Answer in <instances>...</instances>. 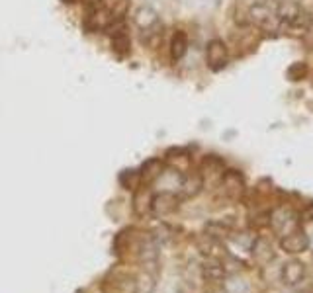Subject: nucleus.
<instances>
[{
    "instance_id": "nucleus-1",
    "label": "nucleus",
    "mask_w": 313,
    "mask_h": 293,
    "mask_svg": "<svg viewBox=\"0 0 313 293\" xmlns=\"http://www.w3.org/2000/svg\"><path fill=\"white\" fill-rule=\"evenodd\" d=\"M268 227L276 233V237H284L292 231L301 229V217L300 211L292 204H278L276 207L270 209L268 215Z\"/></svg>"
},
{
    "instance_id": "nucleus-2",
    "label": "nucleus",
    "mask_w": 313,
    "mask_h": 293,
    "mask_svg": "<svg viewBox=\"0 0 313 293\" xmlns=\"http://www.w3.org/2000/svg\"><path fill=\"white\" fill-rule=\"evenodd\" d=\"M249 20L250 26L268 31V34H280L282 31V22L276 14V8H272V6L252 2L249 8Z\"/></svg>"
},
{
    "instance_id": "nucleus-3",
    "label": "nucleus",
    "mask_w": 313,
    "mask_h": 293,
    "mask_svg": "<svg viewBox=\"0 0 313 293\" xmlns=\"http://www.w3.org/2000/svg\"><path fill=\"white\" fill-rule=\"evenodd\" d=\"M217 190L223 193L227 202H239L245 198L247 193V180L245 174L237 170V168H227L223 172V176L217 184Z\"/></svg>"
},
{
    "instance_id": "nucleus-4",
    "label": "nucleus",
    "mask_w": 313,
    "mask_h": 293,
    "mask_svg": "<svg viewBox=\"0 0 313 293\" xmlns=\"http://www.w3.org/2000/svg\"><path fill=\"white\" fill-rule=\"evenodd\" d=\"M278 246H280V250L282 252H286L290 256H298V254H303V252H307L309 250V246H311V239H309V235L301 229H296L288 233V235H284V237H280L278 239Z\"/></svg>"
},
{
    "instance_id": "nucleus-5",
    "label": "nucleus",
    "mask_w": 313,
    "mask_h": 293,
    "mask_svg": "<svg viewBox=\"0 0 313 293\" xmlns=\"http://www.w3.org/2000/svg\"><path fill=\"white\" fill-rule=\"evenodd\" d=\"M206 63L210 67V71L219 73L229 64V47L225 45V41L221 39H210L206 45Z\"/></svg>"
},
{
    "instance_id": "nucleus-6",
    "label": "nucleus",
    "mask_w": 313,
    "mask_h": 293,
    "mask_svg": "<svg viewBox=\"0 0 313 293\" xmlns=\"http://www.w3.org/2000/svg\"><path fill=\"white\" fill-rule=\"evenodd\" d=\"M180 196H176L175 191L164 190L159 191L155 196H151V213L155 217H166L170 213H175L180 205Z\"/></svg>"
},
{
    "instance_id": "nucleus-7",
    "label": "nucleus",
    "mask_w": 313,
    "mask_h": 293,
    "mask_svg": "<svg viewBox=\"0 0 313 293\" xmlns=\"http://www.w3.org/2000/svg\"><path fill=\"white\" fill-rule=\"evenodd\" d=\"M311 29H313V16L305 8H300L298 14L290 22L282 24V34H288V36H294V38H303Z\"/></svg>"
},
{
    "instance_id": "nucleus-8",
    "label": "nucleus",
    "mask_w": 313,
    "mask_h": 293,
    "mask_svg": "<svg viewBox=\"0 0 313 293\" xmlns=\"http://www.w3.org/2000/svg\"><path fill=\"white\" fill-rule=\"evenodd\" d=\"M225 170L227 168H225L223 158L217 156V154H206V156L200 160V174H202V178H204V184H208L210 178H213L215 186H217Z\"/></svg>"
},
{
    "instance_id": "nucleus-9",
    "label": "nucleus",
    "mask_w": 313,
    "mask_h": 293,
    "mask_svg": "<svg viewBox=\"0 0 313 293\" xmlns=\"http://www.w3.org/2000/svg\"><path fill=\"white\" fill-rule=\"evenodd\" d=\"M250 256L254 258V262L257 264H261V266H268V264H272L276 258V248L274 244L270 242V239H266L263 235H257V239L252 242V246H250Z\"/></svg>"
},
{
    "instance_id": "nucleus-10",
    "label": "nucleus",
    "mask_w": 313,
    "mask_h": 293,
    "mask_svg": "<svg viewBox=\"0 0 313 293\" xmlns=\"http://www.w3.org/2000/svg\"><path fill=\"white\" fill-rule=\"evenodd\" d=\"M305 276H307V266L298 258H292L288 262H284V266L280 270V280L286 285H292V287L300 285L301 281L305 280Z\"/></svg>"
},
{
    "instance_id": "nucleus-11",
    "label": "nucleus",
    "mask_w": 313,
    "mask_h": 293,
    "mask_svg": "<svg viewBox=\"0 0 313 293\" xmlns=\"http://www.w3.org/2000/svg\"><path fill=\"white\" fill-rule=\"evenodd\" d=\"M200 274H202V280L206 281L208 285H212V283H223V280L227 278V270L219 258H206L200 266Z\"/></svg>"
},
{
    "instance_id": "nucleus-12",
    "label": "nucleus",
    "mask_w": 313,
    "mask_h": 293,
    "mask_svg": "<svg viewBox=\"0 0 313 293\" xmlns=\"http://www.w3.org/2000/svg\"><path fill=\"white\" fill-rule=\"evenodd\" d=\"M204 188H206V184H204V178H202L200 172H188V174L182 176L180 188H178V196L182 200H192L198 193H202Z\"/></svg>"
},
{
    "instance_id": "nucleus-13",
    "label": "nucleus",
    "mask_w": 313,
    "mask_h": 293,
    "mask_svg": "<svg viewBox=\"0 0 313 293\" xmlns=\"http://www.w3.org/2000/svg\"><path fill=\"white\" fill-rule=\"evenodd\" d=\"M133 24L137 26L139 31H145V29L159 26L161 24V18H159V12L153 6L143 4V6H139L137 10L133 12Z\"/></svg>"
},
{
    "instance_id": "nucleus-14",
    "label": "nucleus",
    "mask_w": 313,
    "mask_h": 293,
    "mask_svg": "<svg viewBox=\"0 0 313 293\" xmlns=\"http://www.w3.org/2000/svg\"><path fill=\"white\" fill-rule=\"evenodd\" d=\"M198 250L206 258H219V260H223V256L227 254L223 242L213 239L210 235H206V233H202L200 239H198Z\"/></svg>"
},
{
    "instance_id": "nucleus-15",
    "label": "nucleus",
    "mask_w": 313,
    "mask_h": 293,
    "mask_svg": "<svg viewBox=\"0 0 313 293\" xmlns=\"http://www.w3.org/2000/svg\"><path fill=\"white\" fill-rule=\"evenodd\" d=\"M168 51H170V59L178 63V61H182L184 57H186L188 53V38L186 34L182 31V29H176L175 34H173V38H170V43H168Z\"/></svg>"
},
{
    "instance_id": "nucleus-16",
    "label": "nucleus",
    "mask_w": 313,
    "mask_h": 293,
    "mask_svg": "<svg viewBox=\"0 0 313 293\" xmlns=\"http://www.w3.org/2000/svg\"><path fill=\"white\" fill-rule=\"evenodd\" d=\"M204 233L210 235V237H213V239H217V241L223 242L225 239H231V235H233L235 231L231 229L223 219H213V221H208V223H206Z\"/></svg>"
},
{
    "instance_id": "nucleus-17",
    "label": "nucleus",
    "mask_w": 313,
    "mask_h": 293,
    "mask_svg": "<svg viewBox=\"0 0 313 293\" xmlns=\"http://www.w3.org/2000/svg\"><path fill=\"white\" fill-rule=\"evenodd\" d=\"M163 162L159 160V158H151V160H147L145 165H143V168H141V180L143 182H155L157 178H161V174H163Z\"/></svg>"
},
{
    "instance_id": "nucleus-18",
    "label": "nucleus",
    "mask_w": 313,
    "mask_h": 293,
    "mask_svg": "<svg viewBox=\"0 0 313 293\" xmlns=\"http://www.w3.org/2000/svg\"><path fill=\"white\" fill-rule=\"evenodd\" d=\"M112 38V49L118 55H127V53L131 51V39H129V36H127V31H120V34H113V36H110Z\"/></svg>"
},
{
    "instance_id": "nucleus-19",
    "label": "nucleus",
    "mask_w": 313,
    "mask_h": 293,
    "mask_svg": "<svg viewBox=\"0 0 313 293\" xmlns=\"http://www.w3.org/2000/svg\"><path fill=\"white\" fill-rule=\"evenodd\" d=\"M225 291L227 293H252L250 291L249 281L243 280V278H239L237 274H233V276H231V280H227Z\"/></svg>"
},
{
    "instance_id": "nucleus-20",
    "label": "nucleus",
    "mask_w": 313,
    "mask_h": 293,
    "mask_svg": "<svg viewBox=\"0 0 313 293\" xmlns=\"http://www.w3.org/2000/svg\"><path fill=\"white\" fill-rule=\"evenodd\" d=\"M120 180H122V184L127 190H135V186L141 182V174H139L137 170H125L124 174L120 176Z\"/></svg>"
},
{
    "instance_id": "nucleus-21",
    "label": "nucleus",
    "mask_w": 313,
    "mask_h": 293,
    "mask_svg": "<svg viewBox=\"0 0 313 293\" xmlns=\"http://www.w3.org/2000/svg\"><path fill=\"white\" fill-rule=\"evenodd\" d=\"M288 75L292 80H301V78L307 77V64L298 61V63H294L292 67L288 69Z\"/></svg>"
},
{
    "instance_id": "nucleus-22",
    "label": "nucleus",
    "mask_w": 313,
    "mask_h": 293,
    "mask_svg": "<svg viewBox=\"0 0 313 293\" xmlns=\"http://www.w3.org/2000/svg\"><path fill=\"white\" fill-rule=\"evenodd\" d=\"M301 221H307V223H313V202H307L303 205V209L300 211Z\"/></svg>"
},
{
    "instance_id": "nucleus-23",
    "label": "nucleus",
    "mask_w": 313,
    "mask_h": 293,
    "mask_svg": "<svg viewBox=\"0 0 313 293\" xmlns=\"http://www.w3.org/2000/svg\"><path fill=\"white\" fill-rule=\"evenodd\" d=\"M208 293H227V291H225V285H223V283H212Z\"/></svg>"
},
{
    "instance_id": "nucleus-24",
    "label": "nucleus",
    "mask_w": 313,
    "mask_h": 293,
    "mask_svg": "<svg viewBox=\"0 0 313 293\" xmlns=\"http://www.w3.org/2000/svg\"><path fill=\"white\" fill-rule=\"evenodd\" d=\"M252 2H257V4H266V6H272V8H276L280 0H252Z\"/></svg>"
},
{
    "instance_id": "nucleus-25",
    "label": "nucleus",
    "mask_w": 313,
    "mask_h": 293,
    "mask_svg": "<svg viewBox=\"0 0 313 293\" xmlns=\"http://www.w3.org/2000/svg\"><path fill=\"white\" fill-rule=\"evenodd\" d=\"M309 289H311V293H313V270H311V276H309Z\"/></svg>"
},
{
    "instance_id": "nucleus-26",
    "label": "nucleus",
    "mask_w": 313,
    "mask_h": 293,
    "mask_svg": "<svg viewBox=\"0 0 313 293\" xmlns=\"http://www.w3.org/2000/svg\"><path fill=\"white\" fill-rule=\"evenodd\" d=\"M63 2H78V0H63Z\"/></svg>"
}]
</instances>
